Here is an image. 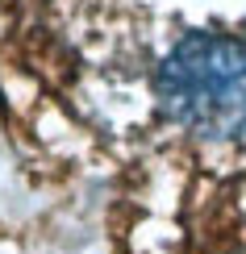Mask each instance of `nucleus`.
I'll list each match as a JSON object with an SVG mask.
<instances>
[{
    "label": "nucleus",
    "instance_id": "f257e3e1",
    "mask_svg": "<svg viewBox=\"0 0 246 254\" xmlns=\"http://www.w3.org/2000/svg\"><path fill=\"white\" fill-rule=\"evenodd\" d=\"M159 104L205 142L246 137V38L188 34L167 50L155 79Z\"/></svg>",
    "mask_w": 246,
    "mask_h": 254
}]
</instances>
